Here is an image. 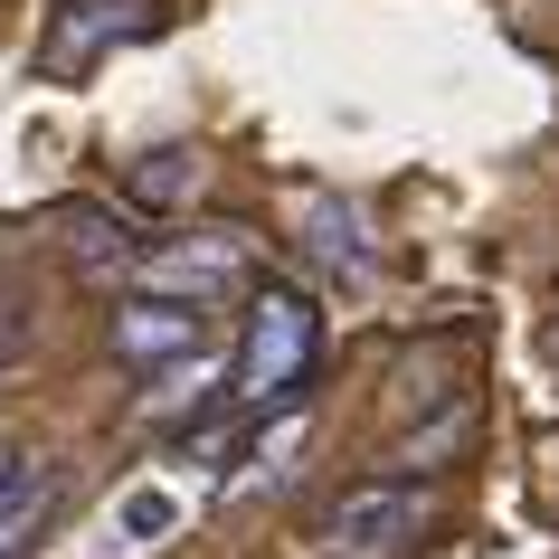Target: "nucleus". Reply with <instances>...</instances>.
Returning <instances> with one entry per match:
<instances>
[{
    "mask_svg": "<svg viewBox=\"0 0 559 559\" xmlns=\"http://www.w3.org/2000/svg\"><path fill=\"white\" fill-rule=\"evenodd\" d=\"M295 455H304V417L285 408V417H265V437L247 445V474H237V484H285V474H295Z\"/></svg>",
    "mask_w": 559,
    "mask_h": 559,
    "instance_id": "6",
    "label": "nucleus"
},
{
    "mask_svg": "<svg viewBox=\"0 0 559 559\" xmlns=\"http://www.w3.org/2000/svg\"><path fill=\"white\" fill-rule=\"evenodd\" d=\"M437 522V493L427 484H360L323 512V550L332 559H408Z\"/></svg>",
    "mask_w": 559,
    "mask_h": 559,
    "instance_id": "2",
    "label": "nucleus"
},
{
    "mask_svg": "<svg viewBox=\"0 0 559 559\" xmlns=\"http://www.w3.org/2000/svg\"><path fill=\"white\" fill-rule=\"evenodd\" d=\"M313 352H323V313H313V295H295V285H257V304H247V332H237L228 408H247V417H285V399L304 389Z\"/></svg>",
    "mask_w": 559,
    "mask_h": 559,
    "instance_id": "1",
    "label": "nucleus"
},
{
    "mask_svg": "<svg viewBox=\"0 0 559 559\" xmlns=\"http://www.w3.org/2000/svg\"><path fill=\"white\" fill-rule=\"evenodd\" d=\"M38 522H48V502H29V512H0V559H20V550H29Z\"/></svg>",
    "mask_w": 559,
    "mask_h": 559,
    "instance_id": "10",
    "label": "nucleus"
},
{
    "mask_svg": "<svg viewBox=\"0 0 559 559\" xmlns=\"http://www.w3.org/2000/svg\"><path fill=\"white\" fill-rule=\"evenodd\" d=\"M550 352H559V323H550Z\"/></svg>",
    "mask_w": 559,
    "mask_h": 559,
    "instance_id": "11",
    "label": "nucleus"
},
{
    "mask_svg": "<svg viewBox=\"0 0 559 559\" xmlns=\"http://www.w3.org/2000/svg\"><path fill=\"white\" fill-rule=\"evenodd\" d=\"M190 180H200V162H190V152H152L143 171H133V190H143V200H180Z\"/></svg>",
    "mask_w": 559,
    "mask_h": 559,
    "instance_id": "8",
    "label": "nucleus"
},
{
    "mask_svg": "<svg viewBox=\"0 0 559 559\" xmlns=\"http://www.w3.org/2000/svg\"><path fill=\"white\" fill-rule=\"evenodd\" d=\"M295 228H304V247H313L342 285H360V275L380 265V257H370V237H360V209L342 200V190H295Z\"/></svg>",
    "mask_w": 559,
    "mask_h": 559,
    "instance_id": "5",
    "label": "nucleus"
},
{
    "mask_svg": "<svg viewBox=\"0 0 559 559\" xmlns=\"http://www.w3.org/2000/svg\"><path fill=\"white\" fill-rule=\"evenodd\" d=\"M123 531L133 540H162V531H180V502L162 484H143V493H123Z\"/></svg>",
    "mask_w": 559,
    "mask_h": 559,
    "instance_id": "7",
    "label": "nucleus"
},
{
    "mask_svg": "<svg viewBox=\"0 0 559 559\" xmlns=\"http://www.w3.org/2000/svg\"><path fill=\"white\" fill-rule=\"evenodd\" d=\"M200 380H209V360H180V370H162V380H152V399H143V417H152V408H162V417L190 408V399H200Z\"/></svg>",
    "mask_w": 559,
    "mask_h": 559,
    "instance_id": "9",
    "label": "nucleus"
},
{
    "mask_svg": "<svg viewBox=\"0 0 559 559\" xmlns=\"http://www.w3.org/2000/svg\"><path fill=\"white\" fill-rule=\"evenodd\" d=\"M105 352L133 360V370H162V360H200V313H190V304H152V295H133L115 323H105Z\"/></svg>",
    "mask_w": 559,
    "mask_h": 559,
    "instance_id": "4",
    "label": "nucleus"
},
{
    "mask_svg": "<svg viewBox=\"0 0 559 559\" xmlns=\"http://www.w3.org/2000/svg\"><path fill=\"white\" fill-rule=\"evenodd\" d=\"M247 275H257L247 237H218V228H200V237H152L143 257H133V285H143L152 304H190V313H200L209 295L247 285Z\"/></svg>",
    "mask_w": 559,
    "mask_h": 559,
    "instance_id": "3",
    "label": "nucleus"
}]
</instances>
